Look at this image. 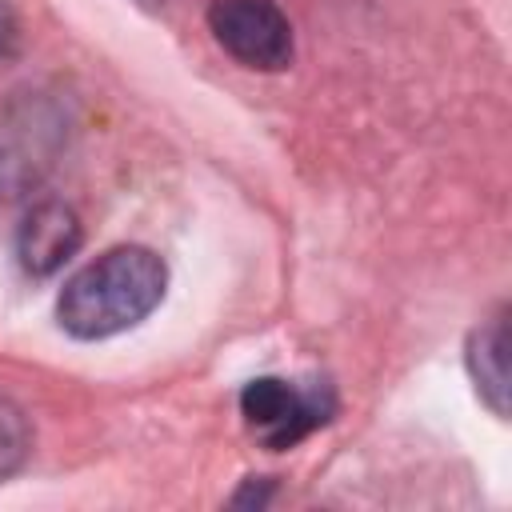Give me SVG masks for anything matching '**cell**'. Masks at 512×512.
<instances>
[{"mask_svg":"<svg viewBox=\"0 0 512 512\" xmlns=\"http://www.w3.org/2000/svg\"><path fill=\"white\" fill-rule=\"evenodd\" d=\"M168 288L164 260L152 248L120 244L84 264L56 300L60 328L76 340H104L136 328Z\"/></svg>","mask_w":512,"mask_h":512,"instance_id":"1","label":"cell"},{"mask_svg":"<svg viewBox=\"0 0 512 512\" xmlns=\"http://www.w3.org/2000/svg\"><path fill=\"white\" fill-rule=\"evenodd\" d=\"M332 408H336V400L324 380L296 384V380H280V376H260V380L244 384V392H240V412H244L248 432L272 452H284V448L300 444L304 436H312L320 424H328Z\"/></svg>","mask_w":512,"mask_h":512,"instance_id":"2","label":"cell"},{"mask_svg":"<svg viewBox=\"0 0 512 512\" xmlns=\"http://www.w3.org/2000/svg\"><path fill=\"white\" fill-rule=\"evenodd\" d=\"M208 28L216 44L256 72H280L292 64V24L276 0H212Z\"/></svg>","mask_w":512,"mask_h":512,"instance_id":"3","label":"cell"},{"mask_svg":"<svg viewBox=\"0 0 512 512\" xmlns=\"http://www.w3.org/2000/svg\"><path fill=\"white\" fill-rule=\"evenodd\" d=\"M80 236V216L60 200H44L28 208V216L16 228V260L28 276H52L72 260Z\"/></svg>","mask_w":512,"mask_h":512,"instance_id":"4","label":"cell"},{"mask_svg":"<svg viewBox=\"0 0 512 512\" xmlns=\"http://www.w3.org/2000/svg\"><path fill=\"white\" fill-rule=\"evenodd\" d=\"M468 372L476 380V392L484 396V404L504 416L508 412V328L504 316H492L488 324H480L468 340Z\"/></svg>","mask_w":512,"mask_h":512,"instance_id":"5","label":"cell"},{"mask_svg":"<svg viewBox=\"0 0 512 512\" xmlns=\"http://www.w3.org/2000/svg\"><path fill=\"white\" fill-rule=\"evenodd\" d=\"M32 452V428H28V416L0 396V480L12 476Z\"/></svg>","mask_w":512,"mask_h":512,"instance_id":"6","label":"cell"},{"mask_svg":"<svg viewBox=\"0 0 512 512\" xmlns=\"http://www.w3.org/2000/svg\"><path fill=\"white\" fill-rule=\"evenodd\" d=\"M16 40H20V24H16V12L0 0V60H8L16 52Z\"/></svg>","mask_w":512,"mask_h":512,"instance_id":"7","label":"cell"}]
</instances>
